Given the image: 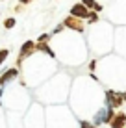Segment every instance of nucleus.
Returning a JSON list of instances; mask_svg holds the SVG:
<instances>
[{"label":"nucleus","mask_w":126,"mask_h":128,"mask_svg":"<svg viewBox=\"0 0 126 128\" xmlns=\"http://www.w3.org/2000/svg\"><path fill=\"white\" fill-rule=\"evenodd\" d=\"M65 28H69V30H74V32H84V20L82 19H76V17H72V15H69L67 19L61 22Z\"/></svg>","instance_id":"nucleus-3"},{"label":"nucleus","mask_w":126,"mask_h":128,"mask_svg":"<svg viewBox=\"0 0 126 128\" xmlns=\"http://www.w3.org/2000/svg\"><path fill=\"white\" fill-rule=\"evenodd\" d=\"M126 126V113L124 112H117L113 119L110 121V128H124Z\"/></svg>","instance_id":"nucleus-6"},{"label":"nucleus","mask_w":126,"mask_h":128,"mask_svg":"<svg viewBox=\"0 0 126 128\" xmlns=\"http://www.w3.org/2000/svg\"><path fill=\"white\" fill-rule=\"evenodd\" d=\"M0 96H2V87H0ZM0 104H2V102H0Z\"/></svg>","instance_id":"nucleus-17"},{"label":"nucleus","mask_w":126,"mask_h":128,"mask_svg":"<svg viewBox=\"0 0 126 128\" xmlns=\"http://www.w3.org/2000/svg\"><path fill=\"white\" fill-rule=\"evenodd\" d=\"M121 95H123V102H126V91H124V93H121Z\"/></svg>","instance_id":"nucleus-16"},{"label":"nucleus","mask_w":126,"mask_h":128,"mask_svg":"<svg viewBox=\"0 0 126 128\" xmlns=\"http://www.w3.org/2000/svg\"><path fill=\"white\" fill-rule=\"evenodd\" d=\"M87 19H89V22H95V20H98V13H95V11H91V13H89V17H87Z\"/></svg>","instance_id":"nucleus-12"},{"label":"nucleus","mask_w":126,"mask_h":128,"mask_svg":"<svg viewBox=\"0 0 126 128\" xmlns=\"http://www.w3.org/2000/svg\"><path fill=\"white\" fill-rule=\"evenodd\" d=\"M35 50H39V52H46V54L50 56V58H54V50L48 46V43H35Z\"/></svg>","instance_id":"nucleus-7"},{"label":"nucleus","mask_w":126,"mask_h":128,"mask_svg":"<svg viewBox=\"0 0 126 128\" xmlns=\"http://www.w3.org/2000/svg\"><path fill=\"white\" fill-rule=\"evenodd\" d=\"M82 4H84V6H85V8H87V10H89V8H93V4H95V0H82Z\"/></svg>","instance_id":"nucleus-13"},{"label":"nucleus","mask_w":126,"mask_h":128,"mask_svg":"<svg viewBox=\"0 0 126 128\" xmlns=\"http://www.w3.org/2000/svg\"><path fill=\"white\" fill-rule=\"evenodd\" d=\"M17 76H19V69H17V67H13V69H7V70H4V72L0 74V86H6V84L13 82V80H15Z\"/></svg>","instance_id":"nucleus-5"},{"label":"nucleus","mask_w":126,"mask_h":128,"mask_svg":"<svg viewBox=\"0 0 126 128\" xmlns=\"http://www.w3.org/2000/svg\"><path fill=\"white\" fill-rule=\"evenodd\" d=\"M7 56H9V50H7V48H2V50H0V65L7 60Z\"/></svg>","instance_id":"nucleus-8"},{"label":"nucleus","mask_w":126,"mask_h":128,"mask_svg":"<svg viewBox=\"0 0 126 128\" xmlns=\"http://www.w3.org/2000/svg\"><path fill=\"white\" fill-rule=\"evenodd\" d=\"M80 126L82 128H97L93 122H89V121H80Z\"/></svg>","instance_id":"nucleus-11"},{"label":"nucleus","mask_w":126,"mask_h":128,"mask_svg":"<svg viewBox=\"0 0 126 128\" xmlns=\"http://www.w3.org/2000/svg\"><path fill=\"white\" fill-rule=\"evenodd\" d=\"M89 13H91V11H89L82 2H78V4H74V6L71 8V15L76 17V19H87Z\"/></svg>","instance_id":"nucleus-4"},{"label":"nucleus","mask_w":126,"mask_h":128,"mask_svg":"<svg viewBox=\"0 0 126 128\" xmlns=\"http://www.w3.org/2000/svg\"><path fill=\"white\" fill-rule=\"evenodd\" d=\"M124 128H126V126H124Z\"/></svg>","instance_id":"nucleus-18"},{"label":"nucleus","mask_w":126,"mask_h":128,"mask_svg":"<svg viewBox=\"0 0 126 128\" xmlns=\"http://www.w3.org/2000/svg\"><path fill=\"white\" fill-rule=\"evenodd\" d=\"M124 102H123V95L117 93L113 89H108L106 91V108H111V110H117L121 108Z\"/></svg>","instance_id":"nucleus-1"},{"label":"nucleus","mask_w":126,"mask_h":128,"mask_svg":"<svg viewBox=\"0 0 126 128\" xmlns=\"http://www.w3.org/2000/svg\"><path fill=\"white\" fill-rule=\"evenodd\" d=\"M33 52H35V43H33V41H24V45L20 46L19 58H17V67H20V65H22V61H24L26 58H30Z\"/></svg>","instance_id":"nucleus-2"},{"label":"nucleus","mask_w":126,"mask_h":128,"mask_svg":"<svg viewBox=\"0 0 126 128\" xmlns=\"http://www.w3.org/2000/svg\"><path fill=\"white\" fill-rule=\"evenodd\" d=\"M13 26H15V19H13V17H9V19H6L4 20V28H13Z\"/></svg>","instance_id":"nucleus-9"},{"label":"nucleus","mask_w":126,"mask_h":128,"mask_svg":"<svg viewBox=\"0 0 126 128\" xmlns=\"http://www.w3.org/2000/svg\"><path fill=\"white\" fill-rule=\"evenodd\" d=\"M52 37L50 34H43V35H39V39H37V43H48V39Z\"/></svg>","instance_id":"nucleus-10"},{"label":"nucleus","mask_w":126,"mask_h":128,"mask_svg":"<svg viewBox=\"0 0 126 128\" xmlns=\"http://www.w3.org/2000/svg\"><path fill=\"white\" fill-rule=\"evenodd\" d=\"M89 69H91V70H95V69H97V60H93V61L89 63Z\"/></svg>","instance_id":"nucleus-14"},{"label":"nucleus","mask_w":126,"mask_h":128,"mask_svg":"<svg viewBox=\"0 0 126 128\" xmlns=\"http://www.w3.org/2000/svg\"><path fill=\"white\" fill-rule=\"evenodd\" d=\"M19 2L22 4V6H26V4H30V2H32V0H19Z\"/></svg>","instance_id":"nucleus-15"}]
</instances>
